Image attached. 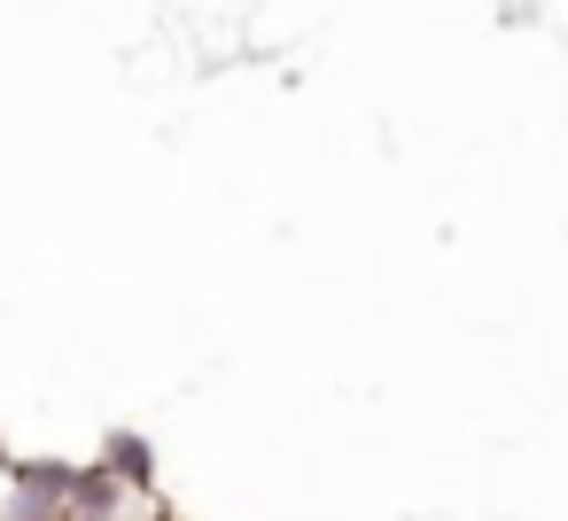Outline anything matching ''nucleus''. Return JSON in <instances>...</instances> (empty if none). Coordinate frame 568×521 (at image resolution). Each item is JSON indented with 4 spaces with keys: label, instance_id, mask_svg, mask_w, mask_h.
Here are the masks:
<instances>
[{
    "label": "nucleus",
    "instance_id": "obj_3",
    "mask_svg": "<svg viewBox=\"0 0 568 521\" xmlns=\"http://www.w3.org/2000/svg\"><path fill=\"white\" fill-rule=\"evenodd\" d=\"M9 474H17V451H9V443H0V482H9Z\"/></svg>",
    "mask_w": 568,
    "mask_h": 521
},
{
    "label": "nucleus",
    "instance_id": "obj_2",
    "mask_svg": "<svg viewBox=\"0 0 568 521\" xmlns=\"http://www.w3.org/2000/svg\"><path fill=\"white\" fill-rule=\"evenodd\" d=\"M102 467H118L133 490H156V451H149V436H133V428H118V436H110Z\"/></svg>",
    "mask_w": 568,
    "mask_h": 521
},
{
    "label": "nucleus",
    "instance_id": "obj_1",
    "mask_svg": "<svg viewBox=\"0 0 568 521\" xmlns=\"http://www.w3.org/2000/svg\"><path fill=\"white\" fill-rule=\"evenodd\" d=\"M79 467L71 459H17V474L0 482V521H71Z\"/></svg>",
    "mask_w": 568,
    "mask_h": 521
}]
</instances>
